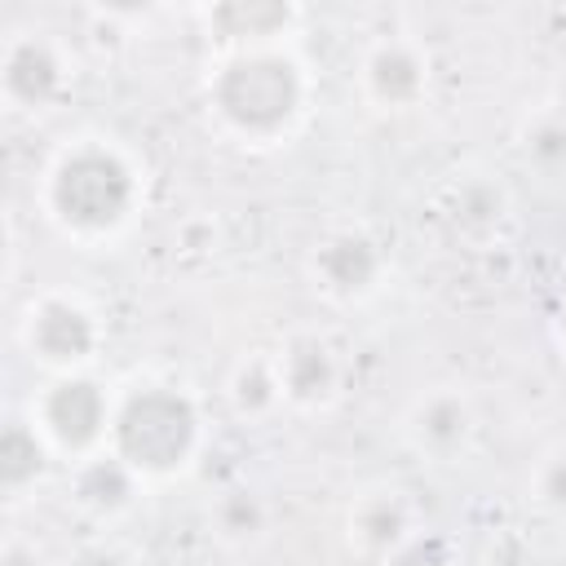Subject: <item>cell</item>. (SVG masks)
<instances>
[{
    "label": "cell",
    "mask_w": 566,
    "mask_h": 566,
    "mask_svg": "<svg viewBox=\"0 0 566 566\" xmlns=\"http://www.w3.org/2000/svg\"><path fill=\"white\" fill-rule=\"evenodd\" d=\"M22 345L35 363L66 376V371H80L84 363H93V354L102 345V327H97L93 310L80 305L75 296H40L22 318Z\"/></svg>",
    "instance_id": "5"
},
{
    "label": "cell",
    "mask_w": 566,
    "mask_h": 566,
    "mask_svg": "<svg viewBox=\"0 0 566 566\" xmlns=\"http://www.w3.org/2000/svg\"><path fill=\"white\" fill-rule=\"evenodd\" d=\"M407 433H411V442L424 455L455 460L469 447V438H473V411H469V402L460 394L438 389V394H429V398L416 402V411L407 420Z\"/></svg>",
    "instance_id": "11"
},
{
    "label": "cell",
    "mask_w": 566,
    "mask_h": 566,
    "mask_svg": "<svg viewBox=\"0 0 566 566\" xmlns=\"http://www.w3.org/2000/svg\"><path fill=\"white\" fill-rule=\"evenodd\" d=\"M142 181L133 159L97 137L66 146L44 181L49 217L75 239H111L137 208Z\"/></svg>",
    "instance_id": "2"
},
{
    "label": "cell",
    "mask_w": 566,
    "mask_h": 566,
    "mask_svg": "<svg viewBox=\"0 0 566 566\" xmlns=\"http://www.w3.org/2000/svg\"><path fill=\"white\" fill-rule=\"evenodd\" d=\"M71 566H128V557L119 548H111V544H88V548H80L71 557Z\"/></svg>",
    "instance_id": "21"
},
{
    "label": "cell",
    "mask_w": 566,
    "mask_h": 566,
    "mask_svg": "<svg viewBox=\"0 0 566 566\" xmlns=\"http://www.w3.org/2000/svg\"><path fill=\"white\" fill-rule=\"evenodd\" d=\"M504 212H509V195H504L495 181H486V177L460 181V186L451 190V203H447V221H451L460 234H469V239L495 234L500 221H504Z\"/></svg>",
    "instance_id": "14"
},
{
    "label": "cell",
    "mask_w": 566,
    "mask_h": 566,
    "mask_svg": "<svg viewBox=\"0 0 566 566\" xmlns=\"http://www.w3.org/2000/svg\"><path fill=\"white\" fill-rule=\"evenodd\" d=\"M305 71L292 53L274 49H239L217 62L208 75V106L226 133L243 142H279L296 128L305 111Z\"/></svg>",
    "instance_id": "1"
},
{
    "label": "cell",
    "mask_w": 566,
    "mask_h": 566,
    "mask_svg": "<svg viewBox=\"0 0 566 566\" xmlns=\"http://www.w3.org/2000/svg\"><path fill=\"white\" fill-rule=\"evenodd\" d=\"M35 429L44 433V442L53 451H66L75 460H88L97 451H106L111 442V420H115V402L106 398V389L84 376V371H66L53 376L35 407H31Z\"/></svg>",
    "instance_id": "4"
},
{
    "label": "cell",
    "mask_w": 566,
    "mask_h": 566,
    "mask_svg": "<svg viewBox=\"0 0 566 566\" xmlns=\"http://www.w3.org/2000/svg\"><path fill=\"white\" fill-rule=\"evenodd\" d=\"M380 566H455V553L438 531H411Z\"/></svg>",
    "instance_id": "19"
},
{
    "label": "cell",
    "mask_w": 566,
    "mask_h": 566,
    "mask_svg": "<svg viewBox=\"0 0 566 566\" xmlns=\"http://www.w3.org/2000/svg\"><path fill=\"white\" fill-rule=\"evenodd\" d=\"M66 57L62 49L40 35V31H22L4 44L0 57V88L4 102L18 111H49L62 93H66Z\"/></svg>",
    "instance_id": "7"
},
{
    "label": "cell",
    "mask_w": 566,
    "mask_h": 566,
    "mask_svg": "<svg viewBox=\"0 0 566 566\" xmlns=\"http://www.w3.org/2000/svg\"><path fill=\"white\" fill-rule=\"evenodd\" d=\"M557 340H562V349H566V301H562V310H557Z\"/></svg>",
    "instance_id": "22"
},
{
    "label": "cell",
    "mask_w": 566,
    "mask_h": 566,
    "mask_svg": "<svg viewBox=\"0 0 566 566\" xmlns=\"http://www.w3.org/2000/svg\"><path fill=\"white\" fill-rule=\"evenodd\" d=\"M137 482L142 478L106 447V451H97V455H88V460L75 464V473H71V500L84 513H93V517H115V513H124L133 504Z\"/></svg>",
    "instance_id": "13"
},
{
    "label": "cell",
    "mask_w": 566,
    "mask_h": 566,
    "mask_svg": "<svg viewBox=\"0 0 566 566\" xmlns=\"http://www.w3.org/2000/svg\"><path fill=\"white\" fill-rule=\"evenodd\" d=\"M230 402L243 420H261L283 402V385L274 371V358H248L230 376Z\"/></svg>",
    "instance_id": "16"
},
{
    "label": "cell",
    "mask_w": 566,
    "mask_h": 566,
    "mask_svg": "<svg viewBox=\"0 0 566 566\" xmlns=\"http://www.w3.org/2000/svg\"><path fill=\"white\" fill-rule=\"evenodd\" d=\"M199 407L186 389L172 385H137L115 402L111 420V451L146 482V478H177L190 469L199 451Z\"/></svg>",
    "instance_id": "3"
},
{
    "label": "cell",
    "mask_w": 566,
    "mask_h": 566,
    "mask_svg": "<svg viewBox=\"0 0 566 566\" xmlns=\"http://www.w3.org/2000/svg\"><path fill=\"white\" fill-rule=\"evenodd\" d=\"M49 464V442L35 429V420H9L0 433V482L4 491L31 486Z\"/></svg>",
    "instance_id": "15"
},
{
    "label": "cell",
    "mask_w": 566,
    "mask_h": 566,
    "mask_svg": "<svg viewBox=\"0 0 566 566\" xmlns=\"http://www.w3.org/2000/svg\"><path fill=\"white\" fill-rule=\"evenodd\" d=\"M553 111H557V115H562V119H566V80H562V84H557V106H553Z\"/></svg>",
    "instance_id": "23"
},
{
    "label": "cell",
    "mask_w": 566,
    "mask_h": 566,
    "mask_svg": "<svg viewBox=\"0 0 566 566\" xmlns=\"http://www.w3.org/2000/svg\"><path fill=\"white\" fill-rule=\"evenodd\" d=\"M310 274L314 287L332 301H363L380 287L385 279V248L367 234V230H332L318 239L314 256H310Z\"/></svg>",
    "instance_id": "6"
},
{
    "label": "cell",
    "mask_w": 566,
    "mask_h": 566,
    "mask_svg": "<svg viewBox=\"0 0 566 566\" xmlns=\"http://www.w3.org/2000/svg\"><path fill=\"white\" fill-rule=\"evenodd\" d=\"M363 93L380 111H411L429 93V62L407 40H376L363 57Z\"/></svg>",
    "instance_id": "8"
},
{
    "label": "cell",
    "mask_w": 566,
    "mask_h": 566,
    "mask_svg": "<svg viewBox=\"0 0 566 566\" xmlns=\"http://www.w3.org/2000/svg\"><path fill=\"white\" fill-rule=\"evenodd\" d=\"M411 504L398 491H367L349 509V544L363 557L385 562L407 535H411Z\"/></svg>",
    "instance_id": "12"
},
{
    "label": "cell",
    "mask_w": 566,
    "mask_h": 566,
    "mask_svg": "<svg viewBox=\"0 0 566 566\" xmlns=\"http://www.w3.org/2000/svg\"><path fill=\"white\" fill-rule=\"evenodd\" d=\"M212 517H217V531H221L226 539H256V535L265 531V517H270V513H265V504H261L256 491L234 486V491H226V495L217 500Z\"/></svg>",
    "instance_id": "17"
},
{
    "label": "cell",
    "mask_w": 566,
    "mask_h": 566,
    "mask_svg": "<svg viewBox=\"0 0 566 566\" xmlns=\"http://www.w3.org/2000/svg\"><path fill=\"white\" fill-rule=\"evenodd\" d=\"M522 155H526L535 168H544V172L566 168V119H562L557 111L539 115V119L522 133Z\"/></svg>",
    "instance_id": "18"
},
{
    "label": "cell",
    "mask_w": 566,
    "mask_h": 566,
    "mask_svg": "<svg viewBox=\"0 0 566 566\" xmlns=\"http://www.w3.org/2000/svg\"><path fill=\"white\" fill-rule=\"evenodd\" d=\"M274 371H279V385H283V402H292L301 411L327 407L336 398V385H340L336 349L318 336H292L279 349Z\"/></svg>",
    "instance_id": "9"
},
{
    "label": "cell",
    "mask_w": 566,
    "mask_h": 566,
    "mask_svg": "<svg viewBox=\"0 0 566 566\" xmlns=\"http://www.w3.org/2000/svg\"><path fill=\"white\" fill-rule=\"evenodd\" d=\"M208 18V31L230 44V53L239 49H274L279 35H287L301 18L296 4H274V0H230V4H217L203 13Z\"/></svg>",
    "instance_id": "10"
},
{
    "label": "cell",
    "mask_w": 566,
    "mask_h": 566,
    "mask_svg": "<svg viewBox=\"0 0 566 566\" xmlns=\"http://www.w3.org/2000/svg\"><path fill=\"white\" fill-rule=\"evenodd\" d=\"M535 500L548 513H566V455H553L535 473Z\"/></svg>",
    "instance_id": "20"
}]
</instances>
